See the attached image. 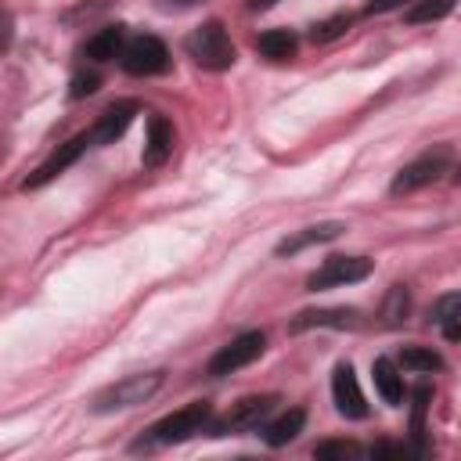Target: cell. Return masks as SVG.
I'll return each mask as SVG.
<instances>
[{
    "mask_svg": "<svg viewBox=\"0 0 461 461\" xmlns=\"http://www.w3.org/2000/svg\"><path fill=\"white\" fill-rule=\"evenodd\" d=\"M184 50L194 58V65H202L209 72H227L234 65V58H238V50H234V43H230V36H227V29L220 22L198 25L184 40Z\"/></svg>",
    "mask_w": 461,
    "mask_h": 461,
    "instance_id": "cell-1",
    "label": "cell"
},
{
    "mask_svg": "<svg viewBox=\"0 0 461 461\" xmlns=\"http://www.w3.org/2000/svg\"><path fill=\"white\" fill-rule=\"evenodd\" d=\"M162 385V375L158 371H148V375H130L115 385H108L104 393L94 396V414H112V411H130L144 400L155 396V389Z\"/></svg>",
    "mask_w": 461,
    "mask_h": 461,
    "instance_id": "cell-2",
    "label": "cell"
},
{
    "mask_svg": "<svg viewBox=\"0 0 461 461\" xmlns=\"http://www.w3.org/2000/svg\"><path fill=\"white\" fill-rule=\"evenodd\" d=\"M209 414H212V407L205 400L187 403V407L166 414L158 425H151V443H184V439H191V436H198L205 429Z\"/></svg>",
    "mask_w": 461,
    "mask_h": 461,
    "instance_id": "cell-3",
    "label": "cell"
},
{
    "mask_svg": "<svg viewBox=\"0 0 461 461\" xmlns=\"http://www.w3.org/2000/svg\"><path fill=\"white\" fill-rule=\"evenodd\" d=\"M119 61L130 76H158L169 68V50L158 36H133L130 43H122Z\"/></svg>",
    "mask_w": 461,
    "mask_h": 461,
    "instance_id": "cell-4",
    "label": "cell"
},
{
    "mask_svg": "<svg viewBox=\"0 0 461 461\" xmlns=\"http://www.w3.org/2000/svg\"><path fill=\"white\" fill-rule=\"evenodd\" d=\"M447 166H450V148H447V144H439V148L418 155L414 162H407V166L396 173V180H393V194H407V191H418V187L439 180V176L447 173Z\"/></svg>",
    "mask_w": 461,
    "mask_h": 461,
    "instance_id": "cell-5",
    "label": "cell"
},
{
    "mask_svg": "<svg viewBox=\"0 0 461 461\" xmlns=\"http://www.w3.org/2000/svg\"><path fill=\"white\" fill-rule=\"evenodd\" d=\"M371 270H375V263L367 256H331V259H324L321 270H313L306 277V288L321 292V288H335V285H357Z\"/></svg>",
    "mask_w": 461,
    "mask_h": 461,
    "instance_id": "cell-6",
    "label": "cell"
},
{
    "mask_svg": "<svg viewBox=\"0 0 461 461\" xmlns=\"http://www.w3.org/2000/svg\"><path fill=\"white\" fill-rule=\"evenodd\" d=\"M263 346H267L263 331H245V335L230 339V342L209 360V375H212V378H223V375H234V371L249 367L252 360H259Z\"/></svg>",
    "mask_w": 461,
    "mask_h": 461,
    "instance_id": "cell-7",
    "label": "cell"
},
{
    "mask_svg": "<svg viewBox=\"0 0 461 461\" xmlns=\"http://www.w3.org/2000/svg\"><path fill=\"white\" fill-rule=\"evenodd\" d=\"M90 144H94V140H90V133H76L72 140L58 144V151H50V155H47V158H43V162L25 176V184H22V187L29 191V187H43V184H50V180H54L58 173H65V169H68V166H72V162H76Z\"/></svg>",
    "mask_w": 461,
    "mask_h": 461,
    "instance_id": "cell-8",
    "label": "cell"
},
{
    "mask_svg": "<svg viewBox=\"0 0 461 461\" xmlns=\"http://www.w3.org/2000/svg\"><path fill=\"white\" fill-rule=\"evenodd\" d=\"M331 396H335V411L342 418H367V400H364L360 382H357L349 364H335V371H331Z\"/></svg>",
    "mask_w": 461,
    "mask_h": 461,
    "instance_id": "cell-9",
    "label": "cell"
},
{
    "mask_svg": "<svg viewBox=\"0 0 461 461\" xmlns=\"http://www.w3.org/2000/svg\"><path fill=\"white\" fill-rule=\"evenodd\" d=\"M292 331H310V328H335V331H353L360 328V310L353 306H321V310H303L288 324Z\"/></svg>",
    "mask_w": 461,
    "mask_h": 461,
    "instance_id": "cell-10",
    "label": "cell"
},
{
    "mask_svg": "<svg viewBox=\"0 0 461 461\" xmlns=\"http://www.w3.org/2000/svg\"><path fill=\"white\" fill-rule=\"evenodd\" d=\"M274 403H277V396H245L241 403H234V411L223 421H216V436L238 432V429H256L274 411Z\"/></svg>",
    "mask_w": 461,
    "mask_h": 461,
    "instance_id": "cell-11",
    "label": "cell"
},
{
    "mask_svg": "<svg viewBox=\"0 0 461 461\" xmlns=\"http://www.w3.org/2000/svg\"><path fill=\"white\" fill-rule=\"evenodd\" d=\"M173 155V126L166 115H151L148 119V137H144V166H162Z\"/></svg>",
    "mask_w": 461,
    "mask_h": 461,
    "instance_id": "cell-12",
    "label": "cell"
},
{
    "mask_svg": "<svg viewBox=\"0 0 461 461\" xmlns=\"http://www.w3.org/2000/svg\"><path fill=\"white\" fill-rule=\"evenodd\" d=\"M133 112H137V104H133V101H119V104H112V108L97 119V126L90 130V140H94V144H115V140L126 133V126H130Z\"/></svg>",
    "mask_w": 461,
    "mask_h": 461,
    "instance_id": "cell-13",
    "label": "cell"
},
{
    "mask_svg": "<svg viewBox=\"0 0 461 461\" xmlns=\"http://www.w3.org/2000/svg\"><path fill=\"white\" fill-rule=\"evenodd\" d=\"M342 230H346V223H342V220H324V223H313V227H306V230H299V234H292V238L277 241V256H295V252H303L306 245H321V241L339 238Z\"/></svg>",
    "mask_w": 461,
    "mask_h": 461,
    "instance_id": "cell-14",
    "label": "cell"
},
{
    "mask_svg": "<svg viewBox=\"0 0 461 461\" xmlns=\"http://www.w3.org/2000/svg\"><path fill=\"white\" fill-rule=\"evenodd\" d=\"M371 375H375V389L382 393V400H385L389 407H400V403H403V378H400L396 364H393L389 357H378V360L371 364Z\"/></svg>",
    "mask_w": 461,
    "mask_h": 461,
    "instance_id": "cell-15",
    "label": "cell"
},
{
    "mask_svg": "<svg viewBox=\"0 0 461 461\" xmlns=\"http://www.w3.org/2000/svg\"><path fill=\"white\" fill-rule=\"evenodd\" d=\"M122 43H126L122 25H104V29H97V32L86 40V50H83V54L94 58V61H108V58H119Z\"/></svg>",
    "mask_w": 461,
    "mask_h": 461,
    "instance_id": "cell-16",
    "label": "cell"
},
{
    "mask_svg": "<svg viewBox=\"0 0 461 461\" xmlns=\"http://www.w3.org/2000/svg\"><path fill=\"white\" fill-rule=\"evenodd\" d=\"M303 425H306V414H303L299 407H292V411H285L281 418H274V421L263 429V439H267L270 447H285V443H292V439L303 432Z\"/></svg>",
    "mask_w": 461,
    "mask_h": 461,
    "instance_id": "cell-17",
    "label": "cell"
},
{
    "mask_svg": "<svg viewBox=\"0 0 461 461\" xmlns=\"http://www.w3.org/2000/svg\"><path fill=\"white\" fill-rule=\"evenodd\" d=\"M256 50L270 61H288L295 54V36L288 29H267L256 36Z\"/></svg>",
    "mask_w": 461,
    "mask_h": 461,
    "instance_id": "cell-18",
    "label": "cell"
},
{
    "mask_svg": "<svg viewBox=\"0 0 461 461\" xmlns=\"http://www.w3.org/2000/svg\"><path fill=\"white\" fill-rule=\"evenodd\" d=\"M432 321L443 328V335H447L450 342H457V339H461V295H457V292L439 295V299H436V317H432Z\"/></svg>",
    "mask_w": 461,
    "mask_h": 461,
    "instance_id": "cell-19",
    "label": "cell"
},
{
    "mask_svg": "<svg viewBox=\"0 0 461 461\" xmlns=\"http://www.w3.org/2000/svg\"><path fill=\"white\" fill-rule=\"evenodd\" d=\"M450 11H454V0H414L403 18H407L411 25H421V22H439V18H447Z\"/></svg>",
    "mask_w": 461,
    "mask_h": 461,
    "instance_id": "cell-20",
    "label": "cell"
},
{
    "mask_svg": "<svg viewBox=\"0 0 461 461\" xmlns=\"http://www.w3.org/2000/svg\"><path fill=\"white\" fill-rule=\"evenodd\" d=\"M400 364H403L407 371H425V375H432V371L443 367V357L432 353L429 346H407V349L400 353Z\"/></svg>",
    "mask_w": 461,
    "mask_h": 461,
    "instance_id": "cell-21",
    "label": "cell"
},
{
    "mask_svg": "<svg viewBox=\"0 0 461 461\" xmlns=\"http://www.w3.org/2000/svg\"><path fill=\"white\" fill-rule=\"evenodd\" d=\"M407 306H411V299H407V288H403V285H393V288H389V295H385V306H382V317H385V324H389V328L403 324V317H407Z\"/></svg>",
    "mask_w": 461,
    "mask_h": 461,
    "instance_id": "cell-22",
    "label": "cell"
},
{
    "mask_svg": "<svg viewBox=\"0 0 461 461\" xmlns=\"http://www.w3.org/2000/svg\"><path fill=\"white\" fill-rule=\"evenodd\" d=\"M349 29V14H335V18H324L321 25H313V32H310V40L313 43H328V40H335V36H342Z\"/></svg>",
    "mask_w": 461,
    "mask_h": 461,
    "instance_id": "cell-23",
    "label": "cell"
},
{
    "mask_svg": "<svg viewBox=\"0 0 461 461\" xmlns=\"http://www.w3.org/2000/svg\"><path fill=\"white\" fill-rule=\"evenodd\" d=\"M313 454L317 457H360V447L353 443V439H324V443H317L313 447Z\"/></svg>",
    "mask_w": 461,
    "mask_h": 461,
    "instance_id": "cell-24",
    "label": "cell"
},
{
    "mask_svg": "<svg viewBox=\"0 0 461 461\" xmlns=\"http://www.w3.org/2000/svg\"><path fill=\"white\" fill-rule=\"evenodd\" d=\"M97 86H101V76H97V72H76V76H72V86H68V94L79 101V97H90Z\"/></svg>",
    "mask_w": 461,
    "mask_h": 461,
    "instance_id": "cell-25",
    "label": "cell"
},
{
    "mask_svg": "<svg viewBox=\"0 0 461 461\" xmlns=\"http://www.w3.org/2000/svg\"><path fill=\"white\" fill-rule=\"evenodd\" d=\"M425 407H429V385H418L414 389V439L418 443L425 436Z\"/></svg>",
    "mask_w": 461,
    "mask_h": 461,
    "instance_id": "cell-26",
    "label": "cell"
},
{
    "mask_svg": "<svg viewBox=\"0 0 461 461\" xmlns=\"http://www.w3.org/2000/svg\"><path fill=\"white\" fill-rule=\"evenodd\" d=\"M403 4H414V0H367L364 14H385V11H396V7H403Z\"/></svg>",
    "mask_w": 461,
    "mask_h": 461,
    "instance_id": "cell-27",
    "label": "cell"
},
{
    "mask_svg": "<svg viewBox=\"0 0 461 461\" xmlns=\"http://www.w3.org/2000/svg\"><path fill=\"white\" fill-rule=\"evenodd\" d=\"M277 0H252V11H267V7H274Z\"/></svg>",
    "mask_w": 461,
    "mask_h": 461,
    "instance_id": "cell-28",
    "label": "cell"
},
{
    "mask_svg": "<svg viewBox=\"0 0 461 461\" xmlns=\"http://www.w3.org/2000/svg\"><path fill=\"white\" fill-rule=\"evenodd\" d=\"M176 4H194V0H176Z\"/></svg>",
    "mask_w": 461,
    "mask_h": 461,
    "instance_id": "cell-29",
    "label": "cell"
}]
</instances>
